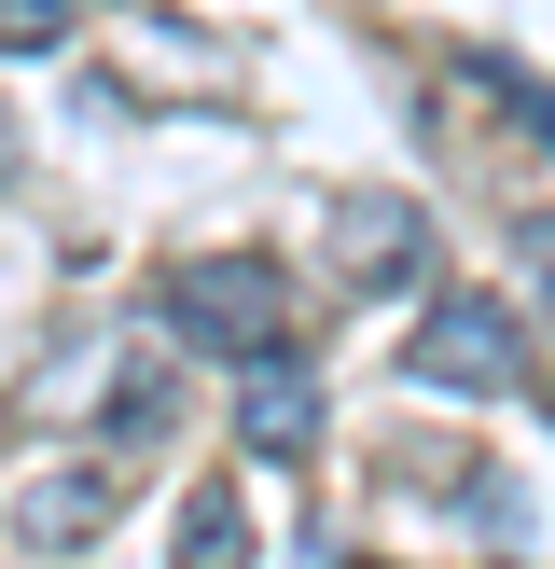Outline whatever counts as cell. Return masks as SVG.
<instances>
[{
    "label": "cell",
    "instance_id": "6da1fadb",
    "mask_svg": "<svg viewBox=\"0 0 555 569\" xmlns=\"http://www.w3.org/2000/svg\"><path fill=\"white\" fill-rule=\"evenodd\" d=\"M153 320H167V333H194V348H222V361L292 348V292H278L264 250H194V264H167Z\"/></svg>",
    "mask_w": 555,
    "mask_h": 569
},
{
    "label": "cell",
    "instance_id": "7a4b0ae2",
    "mask_svg": "<svg viewBox=\"0 0 555 569\" xmlns=\"http://www.w3.org/2000/svg\"><path fill=\"white\" fill-rule=\"evenodd\" d=\"M403 361H416L431 389H514V361H527V348H514V306H500V292H444V306H431V333H416Z\"/></svg>",
    "mask_w": 555,
    "mask_h": 569
},
{
    "label": "cell",
    "instance_id": "3957f363",
    "mask_svg": "<svg viewBox=\"0 0 555 569\" xmlns=\"http://www.w3.org/2000/svg\"><path fill=\"white\" fill-rule=\"evenodd\" d=\"M333 264H347V292H416V264H431V222H416L403 194H361V209L333 222Z\"/></svg>",
    "mask_w": 555,
    "mask_h": 569
},
{
    "label": "cell",
    "instance_id": "277c9868",
    "mask_svg": "<svg viewBox=\"0 0 555 569\" xmlns=\"http://www.w3.org/2000/svg\"><path fill=\"white\" fill-rule=\"evenodd\" d=\"M236 431H250V459H305V431H320V376H305L292 348H250Z\"/></svg>",
    "mask_w": 555,
    "mask_h": 569
},
{
    "label": "cell",
    "instance_id": "5b68a950",
    "mask_svg": "<svg viewBox=\"0 0 555 569\" xmlns=\"http://www.w3.org/2000/svg\"><path fill=\"white\" fill-rule=\"evenodd\" d=\"M98 515H111V472H56L14 500V542H98Z\"/></svg>",
    "mask_w": 555,
    "mask_h": 569
},
{
    "label": "cell",
    "instance_id": "8992f818",
    "mask_svg": "<svg viewBox=\"0 0 555 569\" xmlns=\"http://www.w3.org/2000/svg\"><path fill=\"white\" fill-rule=\"evenodd\" d=\"M181 556H209V569H222V556H250V515H236L222 487H209V500H181Z\"/></svg>",
    "mask_w": 555,
    "mask_h": 569
},
{
    "label": "cell",
    "instance_id": "52a82bcc",
    "mask_svg": "<svg viewBox=\"0 0 555 569\" xmlns=\"http://www.w3.org/2000/svg\"><path fill=\"white\" fill-rule=\"evenodd\" d=\"M83 0H0V56H56Z\"/></svg>",
    "mask_w": 555,
    "mask_h": 569
},
{
    "label": "cell",
    "instance_id": "ba28073f",
    "mask_svg": "<svg viewBox=\"0 0 555 569\" xmlns=\"http://www.w3.org/2000/svg\"><path fill=\"white\" fill-rule=\"evenodd\" d=\"M514 250H527V278H542V306H555V222H527Z\"/></svg>",
    "mask_w": 555,
    "mask_h": 569
}]
</instances>
